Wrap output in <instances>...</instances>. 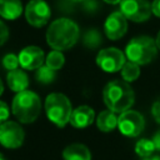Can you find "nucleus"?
I'll use <instances>...</instances> for the list:
<instances>
[{
  "instance_id": "ddd939ff",
  "label": "nucleus",
  "mask_w": 160,
  "mask_h": 160,
  "mask_svg": "<svg viewBox=\"0 0 160 160\" xmlns=\"http://www.w3.org/2000/svg\"><path fill=\"white\" fill-rule=\"evenodd\" d=\"M95 120L94 110L88 105H80L72 110L70 116V124L76 129H84L92 124Z\"/></svg>"
},
{
  "instance_id": "f3484780",
  "label": "nucleus",
  "mask_w": 160,
  "mask_h": 160,
  "mask_svg": "<svg viewBox=\"0 0 160 160\" xmlns=\"http://www.w3.org/2000/svg\"><path fill=\"white\" fill-rule=\"evenodd\" d=\"M118 119L116 112L111 110H102L98 116H96V126L100 131L102 132H110L115 128H118Z\"/></svg>"
},
{
  "instance_id": "f03ea898",
  "label": "nucleus",
  "mask_w": 160,
  "mask_h": 160,
  "mask_svg": "<svg viewBox=\"0 0 160 160\" xmlns=\"http://www.w3.org/2000/svg\"><path fill=\"white\" fill-rule=\"evenodd\" d=\"M102 100L109 110L121 114L132 106L135 94L125 80H111L102 89Z\"/></svg>"
},
{
  "instance_id": "c85d7f7f",
  "label": "nucleus",
  "mask_w": 160,
  "mask_h": 160,
  "mask_svg": "<svg viewBox=\"0 0 160 160\" xmlns=\"http://www.w3.org/2000/svg\"><path fill=\"white\" fill-rule=\"evenodd\" d=\"M141 160H160V155H150L146 158H141Z\"/></svg>"
},
{
  "instance_id": "a211bd4d",
  "label": "nucleus",
  "mask_w": 160,
  "mask_h": 160,
  "mask_svg": "<svg viewBox=\"0 0 160 160\" xmlns=\"http://www.w3.org/2000/svg\"><path fill=\"white\" fill-rule=\"evenodd\" d=\"M121 78H122V80H125L126 82H132V81H135L139 76H140V65H138V64H135V62H132V61H130V60H128L125 64H124V66L121 68Z\"/></svg>"
},
{
  "instance_id": "5701e85b",
  "label": "nucleus",
  "mask_w": 160,
  "mask_h": 160,
  "mask_svg": "<svg viewBox=\"0 0 160 160\" xmlns=\"http://www.w3.org/2000/svg\"><path fill=\"white\" fill-rule=\"evenodd\" d=\"M19 56H16L15 54H6L4 58H2V66L8 70V71H11V70H16L19 69Z\"/></svg>"
},
{
  "instance_id": "7ed1b4c3",
  "label": "nucleus",
  "mask_w": 160,
  "mask_h": 160,
  "mask_svg": "<svg viewBox=\"0 0 160 160\" xmlns=\"http://www.w3.org/2000/svg\"><path fill=\"white\" fill-rule=\"evenodd\" d=\"M11 111L21 124L34 122L40 115L41 100L39 95L31 90L16 92L11 102Z\"/></svg>"
},
{
  "instance_id": "0eeeda50",
  "label": "nucleus",
  "mask_w": 160,
  "mask_h": 160,
  "mask_svg": "<svg viewBox=\"0 0 160 160\" xmlns=\"http://www.w3.org/2000/svg\"><path fill=\"white\" fill-rule=\"evenodd\" d=\"M144 128H145V120L139 111L129 109L119 115L118 129L124 136L136 138L142 132Z\"/></svg>"
},
{
  "instance_id": "423d86ee",
  "label": "nucleus",
  "mask_w": 160,
  "mask_h": 160,
  "mask_svg": "<svg viewBox=\"0 0 160 160\" xmlns=\"http://www.w3.org/2000/svg\"><path fill=\"white\" fill-rule=\"evenodd\" d=\"M120 11L128 20L134 22H144L152 15L149 0H122L120 2Z\"/></svg>"
},
{
  "instance_id": "9d476101",
  "label": "nucleus",
  "mask_w": 160,
  "mask_h": 160,
  "mask_svg": "<svg viewBox=\"0 0 160 160\" xmlns=\"http://www.w3.org/2000/svg\"><path fill=\"white\" fill-rule=\"evenodd\" d=\"M51 10L44 0H30L25 8L26 21L34 28H41L50 20Z\"/></svg>"
},
{
  "instance_id": "dca6fc26",
  "label": "nucleus",
  "mask_w": 160,
  "mask_h": 160,
  "mask_svg": "<svg viewBox=\"0 0 160 160\" xmlns=\"http://www.w3.org/2000/svg\"><path fill=\"white\" fill-rule=\"evenodd\" d=\"M22 12L21 0H0V16L6 20H15Z\"/></svg>"
},
{
  "instance_id": "1a4fd4ad",
  "label": "nucleus",
  "mask_w": 160,
  "mask_h": 160,
  "mask_svg": "<svg viewBox=\"0 0 160 160\" xmlns=\"http://www.w3.org/2000/svg\"><path fill=\"white\" fill-rule=\"evenodd\" d=\"M25 140V132L16 121L6 120L0 124V144L6 149H18Z\"/></svg>"
},
{
  "instance_id": "39448f33",
  "label": "nucleus",
  "mask_w": 160,
  "mask_h": 160,
  "mask_svg": "<svg viewBox=\"0 0 160 160\" xmlns=\"http://www.w3.org/2000/svg\"><path fill=\"white\" fill-rule=\"evenodd\" d=\"M72 106L69 98L61 92H51L45 99V112L48 119L59 128L70 122Z\"/></svg>"
},
{
  "instance_id": "20e7f679",
  "label": "nucleus",
  "mask_w": 160,
  "mask_h": 160,
  "mask_svg": "<svg viewBox=\"0 0 160 160\" xmlns=\"http://www.w3.org/2000/svg\"><path fill=\"white\" fill-rule=\"evenodd\" d=\"M156 54L158 46L155 40L146 35L132 38L125 48L126 59L138 65H146L151 62L156 58Z\"/></svg>"
},
{
  "instance_id": "f257e3e1",
  "label": "nucleus",
  "mask_w": 160,
  "mask_h": 160,
  "mask_svg": "<svg viewBox=\"0 0 160 160\" xmlns=\"http://www.w3.org/2000/svg\"><path fill=\"white\" fill-rule=\"evenodd\" d=\"M80 29L78 24L68 18L54 20L46 30V42L50 48L59 51L71 49L79 40Z\"/></svg>"
},
{
  "instance_id": "412c9836",
  "label": "nucleus",
  "mask_w": 160,
  "mask_h": 160,
  "mask_svg": "<svg viewBox=\"0 0 160 160\" xmlns=\"http://www.w3.org/2000/svg\"><path fill=\"white\" fill-rule=\"evenodd\" d=\"M35 79L38 80V82L48 85L55 80V70H52L48 65H42L39 69H36Z\"/></svg>"
},
{
  "instance_id": "4be33fe9",
  "label": "nucleus",
  "mask_w": 160,
  "mask_h": 160,
  "mask_svg": "<svg viewBox=\"0 0 160 160\" xmlns=\"http://www.w3.org/2000/svg\"><path fill=\"white\" fill-rule=\"evenodd\" d=\"M101 34L96 29H89L82 38V42L89 49H96L101 44Z\"/></svg>"
},
{
  "instance_id": "c756f323",
  "label": "nucleus",
  "mask_w": 160,
  "mask_h": 160,
  "mask_svg": "<svg viewBox=\"0 0 160 160\" xmlns=\"http://www.w3.org/2000/svg\"><path fill=\"white\" fill-rule=\"evenodd\" d=\"M104 1L108 4H111V5H116V4H120L122 0H104Z\"/></svg>"
},
{
  "instance_id": "473e14b6",
  "label": "nucleus",
  "mask_w": 160,
  "mask_h": 160,
  "mask_svg": "<svg viewBox=\"0 0 160 160\" xmlns=\"http://www.w3.org/2000/svg\"><path fill=\"white\" fill-rule=\"evenodd\" d=\"M71 2H81V1H85V0H69Z\"/></svg>"
},
{
  "instance_id": "72a5a7b5",
  "label": "nucleus",
  "mask_w": 160,
  "mask_h": 160,
  "mask_svg": "<svg viewBox=\"0 0 160 160\" xmlns=\"http://www.w3.org/2000/svg\"><path fill=\"white\" fill-rule=\"evenodd\" d=\"M0 160H6V159H5V156H4L1 152H0Z\"/></svg>"
},
{
  "instance_id": "aec40b11",
  "label": "nucleus",
  "mask_w": 160,
  "mask_h": 160,
  "mask_svg": "<svg viewBox=\"0 0 160 160\" xmlns=\"http://www.w3.org/2000/svg\"><path fill=\"white\" fill-rule=\"evenodd\" d=\"M64 62H65V58H64L62 52L59 51V50H52V51H50V52L46 55V58H45V65H48V66L51 68L52 70H59V69H61L62 65H64Z\"/></svg>"
},
{
  "instance_id": "2eb2a0df",
  "label": "nucleus",
  "mask_w": 160,
  "mask_h": 160,
  "mask_svg": "<svg viewBox=\"0 0 160 160\" xmlns=\"http://www.w3.org/2000/svg\"><path fill=\"white\" fill-rule=\"evenodd\" d=\"M64 160H91V152L89 148L80 142L68 145L62 151Z\"/></svg>"
},
{
  "instance_id": "a878e982",
  "label": "nucleus",
  "mask_w": 160,
  "mask_h": 160,
  "mask_svg": "<svg viewBox=\"0 0 160 160\" xmlns=\"http://www.w3.org/2000/svg\"><path fill=\"white\" fill-rule=\"evenodd\" d=\"M151 115L158 124H160V100L155 101L151 106Z\"/></svg>"
},
{
  "instance_id": "cd10ccee",
  "label": "nucleus",
  "mask_w": 160,
  "mask_h": 160,
  "mask_svg": "<svg viewBox=\"0 0 160 160\" xmlns=\"http://www.w3.org/2000/svg\"><path fill=\"white\" fill-rule=\"evenodd\" d=\"M151 139H152V141H154L155 149L160 151V130H158V131L154 134V136H152Z\"/></svg>"
},
{
  "instance_id": "f8f14e48",
  "label": "nucleus",
  "mask_w": 160,
  "mask_h": 160,
  "mask_svg": "<svg viewBox=\"0 0 160 160\" xmlns=\"http://www.w3.org/2000/svg\"><path fill=\"white\" fill-rule=\"evenodd\" d=\"M18 56L20 66L25 70H36L45 62V55L42 49L34 45L24 48Z\"/></svg>"
},
{
  "instance_id": "2f4dec72",
  "label": "nucleus",
  "mask_w": 160,
  "mask_h": 160,
  "mask_svg": "<svg viewBox=\"0 0 160 160\" xmlns=\"http://www.w3.org/2000/svg\"><path fill=\"white\" fill-rule=\"evenodd\" d=\"M2 91H4V84H2V81H1V79H0V95L2 94Z\"/></svg>"
},
{
  "instance_id": "393cba45",
  "label": "nucleus",
  "mask_w": 160,
  "mask_h": 160,
  "mask_svg": "<svg viewBox=\"0 0 160 160\" xmlns=\"http://www.w3.org/2000/svg\"><path fill=\"white\" fill-rule=\"evenodd\" d=\"M9 39V29L6 26V24L0 20V46L4 45Z\"/></svg>"
},
{
  "instance_id": "6ab92c4d",
  "label": "nucleus",
  "mask_w": 160,
  "mask_h": 160,
  "mask_svg": "<svg viewBox=\"0 0 160 160\" xmlns=\"http://www.w3.org/2000/svg\"><path fill=\"white\" fill-rule=\"evenodd\" d=\"M155 145L152 139H140L136 145H135V152L140 156V158H146L154 154L155 151Z\"/></svg>"
},
{
  "instance_id": "6e6552de",
  "label": "nucleus",
  "mask_w": 160,
  "mask_h": 160,
  "mask_svg": "<svg viewBox=\"0 0 160 160\" xmlns=\"http://www.w3.org/2000/svg\"><path fill=\"white\" fill-rule=\"evenodd\" d=\"M126 62V55L118 48H106L98 52L96 64L105 72H116Z\"/></svg>"
},
{
  "instance_id": "b1692460",
  "label": "nucleus",
  "mask_w": 160,
  "mask_h": 160,
  "mask_svg": "<svg viewBox=\"0 0 160 160\" xmlns=\"http://www.w3.org/2000/svg\"><path fill=\"white\" fill-rule=\"evenodd\" d=\"M9 115H10V109L8 104L0 100V124L5 122L9 119Z\"/></svg>"
},
{
  "instance_id": "4468645a",
  "label": "nucleus",
  "mask_w": 160,
  "mask_h": 160,
  "mask_svg": "<svg viewBox=\"0 0 160 160\" xmlns=\"http://www.w3.org/2000/svg\"><path fill=\"white\" fill-rule=\"evenodd\" d=\"M6 82L12 91L20 92V91L28 90L29 78L24 70L16 69V70H11L6 74Z\"/></svg>"
},
{
  "instance_id": "7c9ffc66",
  "label": "nucleus",
  "mask_w": 160,
  "mask_h": 160,
  "mask_svg": "<svg viewBox=\"0 0 160 160\" xmlns=\"http://www.w3.org/2000/svg\"><path fill=\"white\" fill-rule=\"evenodd\" d=\"M155 42H156V46H158V50H160V31L158 32L156 35V39H155Z\"/></svg>"
},
{
  "instance_id": "9b49d317",
  "label": "nucleus",
  "mask_w": 160,
  "mask_h": 160,
  "mask_svg": "<svg viewBox=\"0 0 160 160\" xmlns=\"http://www.w3.org/2000/svg\"><path fill=\"white\" fill-rule=\"evenodd\" d=\"M104 30H105V35L108 39L119 40L128 31V19L122 15L120 10L114 11L106 18L105 24H104Z\"/></svg>"
},
{
  "instance_id": "bb28decb",
  "label": "nucleus",
  "mask_w": 160,
  "mask_h": 160,
  "mask_svg": "<svg viewBox=\"0 0 160 160\" xmlns=\"http://www.w3.org/2000/svg\"><path fill=\"white\" fill-rule=\"evenodd\" d=\"M151 11H152V15L160 18V0H154L151 2Z\"/></svg>"
}]
</instances>
